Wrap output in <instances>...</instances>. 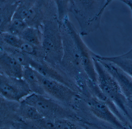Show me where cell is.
<instances>
[{"instance_id": "6da1fadb", "label": "cell", "mask_w": 132, "mask_h": 129, "mask_svg": "<svg viewBox=\"0 0 132 129\" xmlns=\"http://www.w3.org/2000/svg\"><path fill=\"white\" fill-rule=\"evenodd\" d=\"M93 55L97 75V84L103 94L112 100L126 118L132 127V103L126 98L119 84Z\"/></svg>"}, {"instance_id": "7a4b0ae2", "label": "cell", "mask_w": 132, "mask_h": 129, "mask_svg": "<svg viewBox=\"0 0 132 129\" xmlns=\"http://www.w3.org/2000/svg\"><path fill=\"white\" fill-rule=\"evenodd\" d=\"M112 2L111 0L79 1L77 14L82 34H89L99 28L103 14Z\"/></svg>"}, {"instance_id": "3957f363", "label": "cell", "mask_w": 132, "mask_h": 129, "mask_svg": "<svg viewBox=\"0 0 132 129\" xmlns=\"http://www.w3.org/2000/svg\"><path fill=\"white\" fill-rule=\"evenodd\" d=\"M85 101L91 115L100 122L115 129H130L112 112L109 107L89 91L83 92Z\"/></svg>"}, {"instance_id": "277c9868", "label": "cell", "mask_w": 132, "mask_h": 129, "mask_svg": "<svg viewBox=\"0 0 132 129\" xmlns=\"http://www.w3.org/2000/svg\"><path fill=\"white\" fill-rule=\"evenodd\" d=\"M21 101L34 107L45 118L55 120L74 117L64 107L44 95L32 93Z\"/></svg>"}, {"instance_id": "5b68a950", "label": "cell", "mask_w": 132, "mask_h": 129, "mask_svg": "<svg viewBox=\"0 0 132 129\" xmlns=\"http://www.w3.org/2000/svg\"><path fill=\"white\" fill-rule=\"evenodd\" d=\"M0 92L1 95L6 99L19 102L32 93L23 79L11 78L2 73L1 75Z\"/></svg>"}, {"instance_id": "8992f818", "label": "cell", "mask_w": 132, "mask_h": 129, "mask_svg": "<svg viewBox=\"0 0 132 129\" xmlns=\"http://www.w3.org/2000/svg\"><path fill=\"white\" fill-rule=\"evenodd\" d=\"M38 77L46 95L63 102H69L77 95L69 86L61 83L44 77L37 71Z\"/></svg>"}, {"instance_id": "52a82bcc", "label": "cell", "mask_w": 132, "mask_h": 129, "mask_svg": "<svg viewBox=\"0 0 132 129\" xmlns=\"http://www.w3.org/2000/svg\"><path fill=\"white\" fill-rule=\"evenodd\" d=\"M97 59L104 68L116 79L126 98L132 103V77L113 63Z\"/></svg>"}, {"instance_id": "ba28073f", "label": "cell", "mask_w": 132, "mask_h": 129, "mask_svg": "<svg viewBox=\"0 0 132 129\" xmlns=\"http://www.w3.org/2000/svg\"><path fill=\"white\" fill-rule=\"evenodd\" d=\"M76 39L81 67L89 79L97 83V75L93 60L94 53L89 50L79 36L77 35Z\"/></svg>"}, {"instance_id": "9c48e42d", "label": "cell", "mask_w": 132, "mask_h": 129, "mask_svg": "<svg viewBox=\"0 0 132 129\" xmlns=\"http://www.w3.org/2000/svg\"><path fill=\"white\" fill-rule=\"evenodd\" d=\"M1 69L3 74L14 78L23 79V67L6 52L1 53Z\"/></svg>"}, {"instance_id": "30bf717a", "label": "cell", "mask_w": 132, "mask_h": 129, "mask_svg": "<svg viewBox=\"0 0 132 129\" xmlns=\"http://www.w3.org/2000/svg\"><path fill=\"white\" fill-rule=\"evenodd\" d=\"M97 58L113 63L132 78V48L128 52L114 57H103L95 54Z\"/></svg>"}, {"instance_id": "8fae6325", "label": "cell", "mask_w": 132, "mask_h": 129, "mask_svg": "<svg viewBox=\"0 0 132 129\" xmlns=\"http://www.w3.org/2000/svg\"><path fill=\"white\" fill-rule=\"evenodd\" d=\"M23 79L28 85L32 93L45 95L37 71L30 66L23 67Z\"/></svg>"}, {"instance_id": "7c38bea8", "label": "cell", "mask_w": 132, "mask_h": 129, "mask_svg": "<svg viewBox=\"0 0 132 129\" xmlns=\"http://www.w3.org/2000/svg\"><path fill=\"white\" fill-rule=\"evenodd\" d=\"M30 66L44 77L55 80L69 86V84L62 76L47 65L40 63L32 59Z\"/></svg>"}, {"instance_id": "4fadbf2b", "label": "cell", "mask_w": 132, "mask_h": 129, "mask_svg": "<svg viewBox=\"0 0 132 129\" xmlns=\"http://www.w3.org/2000/svg\"><path fill=\"white\" fill-rule=\"evenodd\" d=\"M18 114L22 119L31 122L37 121L44 117L35 107L23 101L20 102L18 107Z\"/></svg>"}, {"instance_id": "5bb4252c", "label": "cell", "mask_w": 132, "mask_h": 129, "mask_svg": "<svg viewBox=\"0 0 132 129\" xmlns=\"http://www.w3.org/2000/svg\"><path fill=\"white\" fill-rule=\"evenodd\" d=\"M18 37L35 46H40L41 44L39 33L34 28L28 27Z\"/></svg>"}, {"instance_id": "9a60e30c", "label": "cell", "mask_w": 132, "mask_h": 129, "mask_svg": "<svg viewBox=\"0 0 132 129\" xmlns=\"http://www.w3.org/2000/svg\"><path fill=\"white\" fill-rule=\"evenodd\" d=\"M6 53L13 58L19 64L23 67L30 66L32 58L29 57L28 55L22 52L19 49H11L7 51Z\"/></svg>"}, {"instance_id": "2e32d148", "label": "cell", "mask_w": 132, "mask_h": 129, "mask_svg": "<svg viewBox=\"0 0 132 129\" xmlns=\"http://www.w3.org/2000/svg\"><path fill=\"white\" fill-rule=\"evenodd\" d=\"M34 6L29 2H24L18 6L14 13L12 20H21L25 21L29 14L30 10Z\"/></svg>"}, {"instance_id": "e0dca14e", "label": "cell", "mask_w": 132, "mask_h": 129, "mask_svg": "<svg viewBox=\"0 0 132 129\" xmlns=\"http://www.w3.org/2000/svg\"><path fill=\"white\" fill-rule=\"evenodd\" d=\"M55 122L56 129H90L87 127L78 125L69 119H56Z\"/></svg>"}, {"instance_id": "ac0fdd59", "label": "cell", "mask_w": 132, "mask_h": 129, "mask_svg": "<svg viewBox=\"0 0 132 129\" xmlns=\"http://www.w3.org/2000/svg\"><path fill=\"white\" fill-rule=\"evenodd\" d=\"M27 27L28 25L24 21L14 20L10 23L7 32L19 36Z\"/></svg>"}, {"instance_id": "d6986e66", "label": "cell", "mask_w": 132, "mask_h": 129, "mask_svg": "<svg viewBox=\"0 0 132 129\" xmlns=\"http://www.w3.org/2000/svg\"><path fill=\"white\" fill-rule=\"evenodd\" d=\"M3 41L8 45L12 47L19 49L23 40L18 36L13 35L8 32H3L1 34Z\"/></svg>"}, {"instance_id": "ffe728a7", "label": "cell", "mask_w": 132, "mask_h": 129, "mask_svg": "<svg viewBox=\"0 0 132 129\" xmlns=\"http://www.w3.org/2000/svg\"><path fill=\"white\" fill-rule=\"evenodd\" d=\"M55 38L53 34H47L45 35L42 44L43 48L47 53H51L56 50Z\"/></svg>"}, {"instance_id": "44dd1931", "label": "cell", "mask_w": 132, "mask_h": 129, "mask_svg": "<svg viewBox=\"0 0 132 129\" xmlns=\"http://www.w3.org/2000/svg\"><path fill=\"white\" fill-rule=\"evenodd\" d=\"M19 50L28 55H35L37 54L35 46L24 40Z\"/></svg>"}, {"instance_id": "7402d4cb", "label": "cell", "mask_w": 132, "mask_h": 129, "mask_svg": "<svg viewBox=\"0 0 132 129\" xmlns=\"http://www.w3.org/2000/svg\"><path fill=\"white\" fill-rule=\"evenodd\" d=\"M121 1L125 3V4H126L129 7L132 13V0H123Z\"/></svg>"}, {"instance_id": "603a6c76", "label": "cell", "mask_w": 132, "mask_h": 129, "mask_svg": "<svg viewBox=\"0 0 132 129\" xmlns=\"http://www.w3.org/2000/svg\"><path fill=\"white\" fill-rule=\"evenodd\" d=\"M1 129H15L14 128H12V127H1Z\"/></svg>"}, {"instance_id": "cb8c5ba5", "label": "cell", "mask_w": 132, "mask_h": 129, "mask_svg": "<svg viewBox=\"0 0 132 129\" xmlns=\"http://www.w3.org/2000/svg\"><path fill=\"white\" fill-rule=\"evenodd\" d=\"M115 129L113 128H105V129Z\"/></svg>"}]
</instances>
